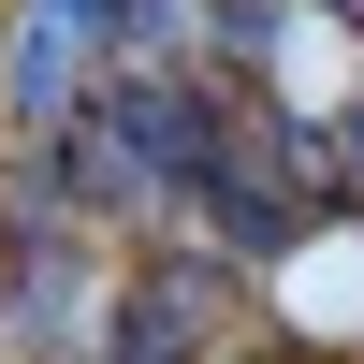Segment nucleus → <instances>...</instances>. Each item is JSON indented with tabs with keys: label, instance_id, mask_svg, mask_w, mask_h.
<instances>
[{
	"label": "nucleus",
	"instance_id": "f257e3e1",
	"mask_svg": "<svg viewBox=\"0 0 364 364\" xmlns=\"http://www.w3.org/2000/svg\"><path fill=\"white\" fill-rule=\"evenodd\" d=\"M102 248H87V219L58 204L44 219V175L15 190V219H0V350L15 364H87L102 350Z\"/></svg>",
	"mask_w": 364,
	"mask_h": 364
},
{
	"label": "nucleus",
	"instance_id": "f03ea898",
	"mask_svg": "<svg viewBox=\"0 0 364 364\" xmlns=\"http://www.w3.org/2000/svg\"><path fill=\"white\" fill-rule=\"evenodd\" d=\"M219 336H233V262L204 248V262H146V277H117L87 364H204Z\"/></svg>",
	"mask_w": 364,
	"mask_h": 364
},
{
	"label": "nucleus",
	"instance_id": "7ed1b4c3",
	"mask_svg": "<svg viewBox=\"0 0 364 364\" xmlns=\"http://www.w3.org/2000/svg\"><path fill=\"white\" fill-rule=\"evenodd\" d=\"M204 364H262V350H233V336H219V350H204Z\"/></svg>",
	"mask_w": 364,
	"mask_h": 364
}]
</instances>
